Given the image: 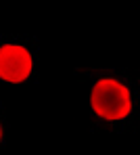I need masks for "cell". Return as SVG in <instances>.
<instances>
[{
    "label": "cell",
    "instance_id": "obj_1",
    "mask_svg": "<svg viewBox=\"0 0 140 155\" xmlns=\"http://www.w3.org/2000/svg\"><path fill=\"white\" fill-rule=\"evenodd\" d=\"M138 80L130 71L98 69L90 76V120L94 130L128 132L138 117Z\"/></svg>",
    "mask_w": 140,
    "mask_h": 155
},
{
    "label": "cell",
    "instance_id": "obj_3",
    "mask_svg": "<svg viewBox=\"0 0 140 155\" xmlns=\"http://www.w3.org/2000/svg\"><path fill=\"white\" fill-rule=\"evenodd\" d=\"M6 140V113H4V107L0 103V147L4 145Z\"/></svg>",
    "mask_w": 140,
    "mask_h": 155
},
{
    "label": "cell",
    "instance_id": "obj_2",
    "mask_svg": "<svg viewBox=\"0 0 140 155\" xmlns=\"http://www.w3.org/2000/svg\"><path fill=\"white\" fill-rule=\"evenodd\" d=\"M38 74V42L19 34H0V82H31Z\"/></svg>",
    "mask_w": 140,
    "mask_h": 155
}]
</instances>
